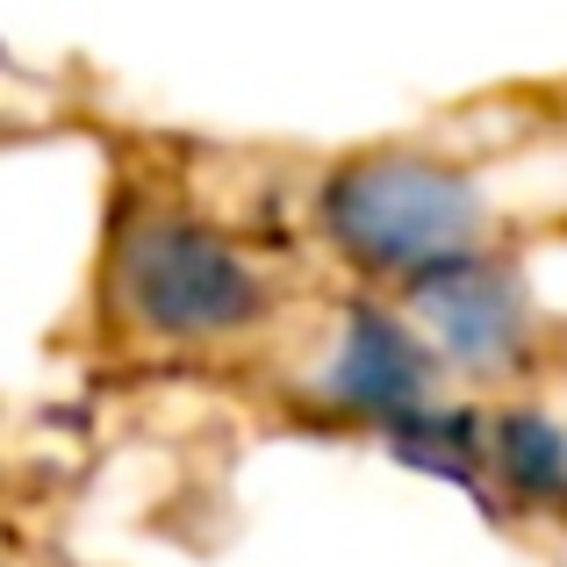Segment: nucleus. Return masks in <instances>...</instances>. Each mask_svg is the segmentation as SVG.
Returning <instances> with one entry per match:
<instances>
[{"mask_svg": "<svg viewBox=\"0 0 567 567\" xmlns=\"http://www.w3.org/2000/svg\"><path fill=\"white\" fill-rule=\"evenodd\" d=\"M323 223L331 237L374 274H439V266L467 259L474 230H482V202L453 166L431 158H360L323 187Z\"/></svg>", "mask_w": 567, "mask_h": 567, "instance_id": "1", "label": "nucleus"}, {"mask_svg": "<svg viewBox=\"0 0 567 567\" xmlns=\"http://www.w3.org/2000/svg\"><path fill=\"white\" fill-rule=\"evenodd\" d=\"M115 288H123V309L144 331L181 338V346L230 338L266 309L259 274L216 230H202L187 216H137L130 223L123 251H115Z\"/></svg>", "mask_w": 567, "mask_h": 567, "instance_id": "2", "label": "nucleus"}, {"mask_svg": "<svg viewBox=\"0 0 567 567\" xmlns=\"http://www.w3.org/2000/svg\"><path fill=\"white\" fill-rule=\"evenodd\" d=\"M331 388L338 402H352V410H416L431 388V360L424 346H416L410 331H402L395 317H381V309H352L346 323V346H338V367H331Z\"/></svg>", "mask_w": 567, "mask_h": 567, "instance_id": "4", "label": "nucleus"}, {"mask_svg": "<svg viewBox=\"0 0 567 567\" xmlns=\"http://www.w3.org/2000/svg\"><path fill=\"white\" fill-rule=\"evenodd\" d=\"M503 474L525 496H567V431L546 416H503Z\"/></svg>", "mask_w": 567, "mask_h": 567, "instance_id": "5", "label": "nucleus"}, {"mask_svg": "<svg viewBox=\"0 0 567 567\" xmlns=\"http://www.w3.org/2000/svg\"><path fill=\"white\" fill-rule=\"evenodd\" d=\"M416 295H424L431 323L445 331V346H453L467 367H503L517 346H525V302H517L511 274L482 266L474 251L453 259V266H439V274H424Z\"/></svg>", "mask_w": 567, "mask_h": 567, "instance_id": "3", "label": "nucleus"}]
</instances>
